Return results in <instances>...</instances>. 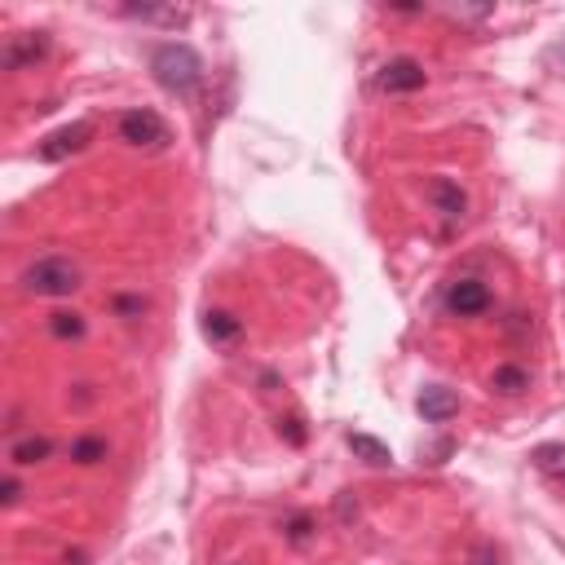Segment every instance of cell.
<instances>
[{
	"instance_id": "obj_1",
	"label": "cell",
	"mask_w": 565,
	"mask_h": 565,
	"mask_svg": "<svg viewBox=\"0 0 565 565\" xmlns=\"http://www.w3.org/2000/svg\"><path fill=\"white\" fill-rule=\"evenodd\" d=\"M151 76L164 93L190 102L204 89V62H199V53L190 45H181V40H164V45L151 49Z\"/></svg>"
},
{
	"instance_id": "obj_2",
	"label": "cell",
	"mask_w": 565,
	"mask_h": 565,
	"mask_svg": "<svg viewBox=\"0 0 565 565\" xmlns=\"http://www.w3.org/2000/svg\"><path fill=\"white\" fill-rule=\"evenodd\" d=\"M23 292L27 296H45V301H62V296L80 292V265L71 257H40L23 270Z\"/></svg>"
},
{
	"instance_id": "obj_3",
	"label": "cell",
	"mask_w": 565,
	"mask_h": 565,
	"mask_svg": "<svg viewBox=\"0 0 565 565\" xmlns=\"http://www.w3.org/2000/svg\"><path fill=\"white\" fill-rule=\"evenodd\" d=\"M120 142L137 146V151H164L168 146L164 115L151 111V106H129V111L120 115Z\"/></svg>"
},
{
	"instance_id": "obj_4",
	"label": "cell",
	"mask_w": 565,
	"mask_h": 565,
	"mask_svg": "<svg viewBox=\"0 0 565 565\" xmlns=\"http://www.w3.org/2000/svg\"><path fill=\"white\" fill-rule=\"evenodd\" d=\"M490 305H495V296H490V287L482 279H451L442 292V309L451 318H477Z\"/></svg>"
},
{
	"instance_id": "obj_5",
	"label": "cell",
	"mask_w": 565,
	"mask_h": 565,
	"mask_svg": "<svg viewBox=\"0 0 565 565\" xmlns=\"http://www.w3.org/2000/svg\"><path fill=\"white\" fill-rule=\"evenodd\" d=\"M424 84H429V71H424L420 58H389L385 67L376 71V89L389 93V98H398V93H420Z\"/></svg>"
},
{
	"instance_id": "obj_6",
	"label": "cell",
	"mask_w": 565,
	"mask_h": 565,
	"mask_svg": "<svg viewBox=\"0 0 565 565\" xmlns=\"http://www.w3.org/2000/svg\"><path fill=\"white\" fill-rule=\"evenodd\" d=\"M89 142H93V124L76 120V124H62V129H53L45 142H40V151H36V155L45 159V164H62V159L80 155Z\"/></svg>"
},
{
	"instance_id": "obj_7",
	"label": "cell",
	"mask_w": 565,
	"mask_h": 565,
	"mask_svg": "<svg viewBox=\"0 0 565 565\" xmlns=\"http://www.w3.org/2000/svg\"><path fill=\"white\" fill-rule=\"evenodd\" d=\"M45 53H49V36H45V31H23V36H9L5 40L0 62H5V71H23V67H36Z\"/></svg>"
},
{
	"instance_id": "obj_8",
	"label": "cell",
	"mask_w": 565,
	"mask_h": 565,
	"mask_svg": "<svg viewBox=\"0 0 565 565\" xmlns=\"http://www.w3.org/2000/svg\"><path fill=\"white\" fill-rule=\"evenodd\" d=\"M415 411L424 415V424H446L460 415V393L446 385H424L420 398H415Z\"/></svg>"
},
{
	"instance_id": "obj_9",
	"label": "cell",
	"mask_w": 565,
	"mask_h": 565,
	"mask_svg": "<svg viewBox=\"0 0 565 565\" xmlns=\"http://www.w3.org/2000/svg\"><path fill=\"white\" fill-rule=\"evenodd\" d=\"M424 195H429V204H433L437 212H442L446 221H460L464 212H468V195H464V186H460V181H451V177H433Z\"/></svg>"
},
{
	"instance_id": "obj_10",
	"label": "cell",
	"mask_w": 565,
	"mask_h": 565,
	"mask_svg": "<svg viewBox=\"0 0 565 565\" xmlns=\"http://www.w3.org/2000/svg\"><path fill=\"white\" fill-rule=\"evenodd\" d=\"M53 455V442L45 433H27V437H18L14 446H9V464L14 468H36V464H45Z\"/></svg>"
},
{
	"instance_id": "obj_11",
	"label": "cell",
	"mask_w": 565,
	"mask_h": 565,
	"mask_svg": "<svg viewBox=\"0 0 565 565\" xmlns=\"http://www.w3.org/2000/svg\"><path fill=\"white\" fill-rule=\"evenodd\" d=\"M243 336V318L230 314V309H208L204 314V340L212 345H234Z\"/></svg>"
},
{
	"instance_id": "obj_12",
	"label": "cell",
	"mask_w": 565,
	"mask_h": 565,
	"mask_svg": "<svg viewBox=\"0 0 565 565\" xmlns=\"http://www.w3.org/2000/svg\"><path fill=\"white\" fill-rule=\"evenodd\" d=\"M490 389H495L499 398H521V393L530 389V371L517 367V362H499V367L490 371Z\"/></svg>"
},
{
	"instance_id": "obj_13",
	"label": "cell",
	"mask_w": 565,
	"mask_h": 565,
	"mask_svg": "<svg viewBox=\"0 0 565 565\" xmlns=\"http://www.w3.org/2000/svg\"><path fill=\"white\" fill-rule=\"evenodd\" d=\"M345 442H349V451H354L362 464H371V468H389V464H393V451H389L385 442H380V437H371V433H349Z\"/></svg>"
},
{
	"instance_id": "obj_14",
	"label": "cell",
	"mask_w": 565,
	"mask_h": 565,
	"mask_svg": "<svg viewBox=\"0 0 565 565\" xmlns=\"http://www.w3.org/2000/svg\"><path fill=\"white\" fill-rule=\"evenodd\" d=\"M124 18H137V23H155V27H186V9H155V5H124Z\"/></svg>"
},
{
	"instance_id": "obj_15",
	"label": "cell",
	"mask_w": 565,
	"mask_h": 565,
	"mask_svg": "<svg viewBox=\"0 0 565 565\" xmlns=\"http://www.w3.org/2000/svg\"><path fill=\"white\" fill-rule=\"evenodd\" d=\"M106 455H111V442H106L102 433H84L71 442V460H76L80 468H93V464H102Z\"/></svg>"
},
{
	"instance_id": "obj_16",
	"label": "cell",
	"mask_w": 565,
	"mask_h": 565,
	"mask_svg": "<svg viewBox=\"0 0 565 565\" xmlns=\"http://www.w3.org/2000/svg\"><path fill=\"white\" fill-rule=\"evenodd\" d=\"M530 460H535L539 473H548L552 482H565V442H543L530 451Z\"/></svg>"
},
{
	"instance_id": "obj_17",
	"label": "cell",
	"mask_w": 565,
	"mask_h": 565,
	"mask_svg": "<svg viewBox=\"0 0 565 565\" xmlns=\"http://www.w3.org/2000/svg\"><path fill=\"white\" fill-rule=\"evenodd\" d=\"M84 332H89V323H84V314H76V309H53L49 314V336L53 340H80Z\"/></svg>"
},
{
	"instance_id": "obj_18",
	"label": "cell",
	"mask_w": 565,
	"mask_h": 565,
	"mask_svg": "<svg viewBox=\"0 0 565 565\" xmlns=\"http://www.w3.org/2000/svg\"><path fill=\"white\" fill-rule=\"evenodd\" d=\"M279 530H283L287 543H296V548L314 543V535H318V526H314V517H309V513H287V517L279 521Z\"/></svg>"
},
{
	"instance_id": "obj_19",
	"label": "cell",
	"mask_w": 565,
	"mask_h": 565,
	"mask_svg": "<svg viewBox=\"0 0 565 565\" xmlns=\"http://www.w3.org/2000/svg\"><path fill=\"white\" fill-rule=\"evenodd\" d=\"M279 437H287V442H292V446H305L309 429H305V420H301V415H283V420H279Z\"/></svg>"
},
{
	"instance_id": "obj_20",
	"label": "cell",
	"mask_w": 565,
	"mask_h": 565,
	"mask_svg": "<svg viewBox=\"0 0 565 565\" xmlns=\"http://www.w3.org/2000/svg\"><path fill=\"white\" fill-rule=\"evenodd\" d=\"M111 309H115L120 318H142V314H146V301H142V296H115Z\"/></svg>"
},
{
	"instance_id": "obj_21",
	"label": "cell",
	"mask_w": 565,
	"mask_h": 565,
	"mask_svg": "<svg viewBox=\"0 0 565 565\" xmlns=\"http://www.w3.org/2000/svg\"><path fill=\"white\" fill-rule=\"evenodd\" d=\"M0 504H5V508L23 504V482H18V477H5V486H0Z\"/></svg>"
},
{
	"instance_id": "obj_22",
	"label": "cell",
	"mask_w": 565,
	"mask_h": 565,
	"mask_svg": "<svg viewBox=\"0 0 565 565\" xmlns=\"http://www.w3.org/2000/svg\"><path fill=\"white\" fill-rule=\"evenodd\" d=\"M468 561H473V565H499V552L490 548V543H477V548L468 552Z\"/></svg>"
},
{
	"instance_id": "obj_23",
	"label": "cell",
	"mask_w": 565,
	"mask_h": 565,
	"mask_svg": "<svg viewBox=\"0 0 565 565\" xmlns=\"http://www.w3.org/2000/svg\"><path fill=\"white\" fill-rule=\"evenodd\" d=\"M336 513H340V521H354L358 517V504L349 499V490H340V495H336Z\"/></svg>"
}]
</instances>
